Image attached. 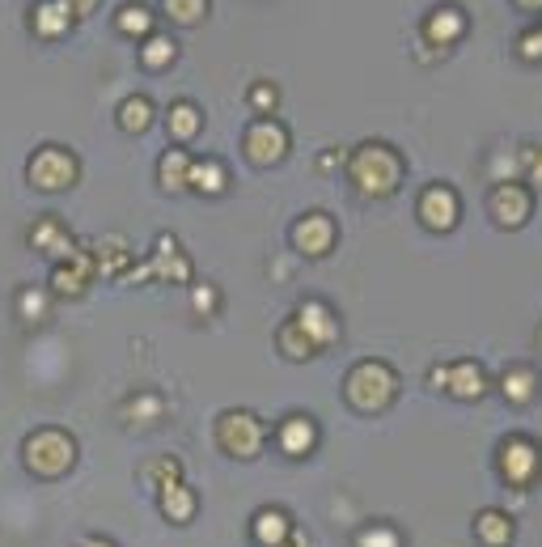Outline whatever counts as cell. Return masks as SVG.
<instances>
[{"label": "cell", "mask_w": 542, "mask_h": 547, "mask_svg": "<svg viewBox=\"0 0 542 547\" xmlns=\"http://www.w3.org/2000/svg\"><path fill=\"white\" fill-rule=\"evenodd\" d=\"M420 221L428 229H437V234H445V229H454L458 225V196L449 187H428L424 196H420Z\"/></svg>", "instance_id": "obj_11"}, {"label": "cell", "mask_w": 542, "mask_h": 547, "mask_svg": "<svg viewBox=\"0 0 542 547\" xmlns=\"http://www.w3.org/2000/svg\"><path fill=\"white\" fill-rule=\"evenodd\" d=\"M187 187L204 191V196H221V191L229 187L225 166L216 162V157H204V162H191V179H187Z\"/></svg>", "instance_id": "obj_22"}, {"label": "cell", "mask_w": 542, "mask_h": 547, "mask_svg": "<svg viewBox=\"0 0 542 547\" xmlns=\"http://www.w3.org/2000/svg\"><path fill=\"white\" fill-rule=\"evenodd\" d=\"M293 323H297L305 335H310L314 348H331V344L339 340V319H335V314L322 306V302H301Z\"/></svg>", "instance_id": "obj_10"}, {"label": "cell", "mask_w": 542, "mask_h": 547, "mask_svg": "<svg viewBox=\"0 0 542 547\" xmlns=\"http://www.w3.org/2000/svg\"><path fill=\"white\" fill-rule=\"evenodd\" d=\"M157 505H161V514H166V522L174 526H187L195 518V509H200V497L191 492L187 480H178V484H166V488H157Z\"/></svg>", "instance_id": "obj_13"}, {"label": "cell", "mask_w": 542, "mask_h": 547, "mask_svg": "<svg viewBox=\"0 0 542 547\" xmlns=\"http://www.w3.org/2000/svg\"><path fill=\"white\" fill-rule=\"evenodd\" d=\"M98 268H94V259L89 255H68L64 263H56V276H51V289L56 293H64V297H77V293H85V285H89V276H94Z\"/></svg>", "instance_id": "obj_14"}, {"label": "cell", "mask_w": 542, "mask_h": 547, "mask_svg": "<svg viewBox=\"0 0 542 547\" xmlns=\"http://www.w3.org/2000/svg\"><path fill=\"white\" fill-rule=\"evenodd\" d=\"M276 446H280L288 458H305V454H314V446H318V425H314L310 416H301V412L284 416L280 425H276Z\"/></svg>", "instance_id": "obj_9"}, {"label": "cell", "mask_w": 542, "mask_h": 547, "mask_svg": "<svg viewBox=\"0 0 542 547\" xmlns=\"http://www.w3.org/2000/svg\"><path fill=\"white\" fill-rule=\"evenodd\" d=\"M174 56H178V47H174L170 39H161V34H157V39H149V43H144V51H140L144 68H166Z\"/></svg>", "instance_id": "obj_29"}, {"label": "cell", "mask_w": 542, "mask_h": 547, "mask_svg": "<svg viewBox=\"0 0 542 547\" xmlns=\"http://www.w3.org/2000/svg\"><path fill=\"white\" fill-rule=\"evenodd\" d=\"M250 535L259 547H284V539L293 535V518L284 509H259L255 522H250Z\"/></svg>", "instance_id": "obj_16"}, {"label": "cell", "mask_w": 542, "mask_h": 547, "mask_svg": "<svg viewBox=\"0 0 542 547\" xmlns=\"http://www.w3.org/2000/svg\"><path fill=\"white\" fill-rule=\"evenodd\" d=\"M77 547H115L111 539H102V535H89V539H81Z\"/></svg>", "instance_id": "obj_39"}, {"label": "cell", "mask_w": 542, "mask_h": 547, "mask_svg": "<svg viewBox=\"0 0 542 547\" xmlns=\"http://www.w3.org/2000/svg\"><path fill=\"white\" fill-rule=\"evenodd\" d=\"M521 56H526V60H542V30L526 34V43H521Z\"/></svg>", "instance_id": "obj_36"}, {"label": "cell", "mask_w": 542, "mask_h": 547, "mask_svg": "<svg viewBox=\"0 0 542 547\" xmlns=\"http://www.w3.org/2000/svg\"><path fill=\"white\" fill-rule=\"evenodd\" d=\"M500 391L509 403H530L538 395V374L526 365H513V369H504V378H500Z\"/></svg>", "instance_id": "obj_21"}, {"label": "cell", "mask_w": 542, "mask_h": 547, "mask_svg": "<svg viewBox=\"0 0 542 547\" xmlns=\"http://www.w3.org/2000/svg\"><path fill=\"white\" fill-rule=\"evenodd\" d=\"M284 547H310V539H305V531H301V526H293V535L284 539Z\"/></svg>", "instance_id": "obj_38"}, {"label": "cell", "mask_w": 542, "mask_h": 547, "mask_svg": "<svg viewBox=\"0 0 542 547\" xmlns=\"http://www.w3.org/2000/svg\"><path fill=\"white\" fill-rule=\"evenodd\" d=\"M216 302H221V293L212 285H195V310L200 314H216Z\"/></svg>", "instance_id": "obj_35"}, {"label": "cell", "mask_w": 542, "mask_h": 547, "mask_svg": "<svg viewBox=\"0 0 542 547\" xmlns=\"http://www.w3.org/2000/svg\"><path fill=\"white\" fill-rule=\"evenodd\" d=\"M242 153H246L255 166H276L280 157L288 153V132L280 128V123L259 119L255 128L246 132V140H242Z\"/></svg>", "instance_id": "obj_7"}, {"label": "cell", "mask_w": 542, "mask_h": 547, "mask_svg": "<svg viewBox=\"0 0 542 547\" xmlns=\"http://www.w3.org/2000/svg\"><path fill=\"white\" fill-rule=\"evenodd\" d=\"M348 174L360 196H390L394 187L403 183V162L399 153L390 145H360L352 157H348Z\"/></svg>", "instance_id": "obj_2"}, {"label": "cell", "mask_w": 542, "mask_h": 547, "mask_svg": "<svg viewBox=\"0 0 542 547\" xmlns=\"http://www.w3.org/2000/svg\"><path fill=\"white\" fill-rule=\"evenodd\" d=\"M157 174H161V187L166 191H178V187H187V179H191V157L183 153V149H170L166 157H161V166H157Z\"/></svg>", "instance_id": "obj_23"}, {"label": "cell", "mask_w": 542, "mask_h": 547, "mask_svg": "<svg viewBox=\"0 0 542 547\" xmlns=\"http://www.w3.org/2000/svg\"><path fill=\"white\" fill-rule=\"evenodd\" d=\"M475 539L487 547H509L513 543V518L504 509H483L475 518Z\"/></svg>", "instance_id": "obj_18"}, {"label": "cell", "mask_w": 542, "mask_h": 547, "mask_svg": "<svg viewBox=\"0 0 542 547\" xmlns=\"http://www.w3.org/2000/svg\"><path fill=\"white\" fill-rule=\"evenodd\" d=\"M521 9H542V0H517Z\"/></svg>", "instance_id": "obj_40"}, {"label": "cell", "mask_w": 542, "mask_h": 547, "mask_svg": "<svg viewBox=\"0 0 542 547\" xmlns=\"http://www.w3.org/2000/svg\"><path fill=\"white\" fill-rule=\"evenodd\" d=\"M492 217H496V225H504V229L526 225V217H530V196H526V187L500 183V187L492 191Z\"/></svg>", "instance_id": "obj_12"}, {"label": "cell", "mask_w": 542, "mask_h": 547, "mask_svg": "<svg viewBox=\"0 0 542 547\" xmlns=\"http://www.w3.org/2000/svg\"><path fill=\"white\" fill-rule=\"evenodd\" d=\"M250 102H255L259 115H271V111H276V90H271V85L263 81V85H255V90H250Z\"/></svg>", "instance_id": "obj_34"}, {"label": "cell", "mask_w": 542, "mask_h": 547, "mask_svg": "<svg viewBox=\"0 0 542 547\" xmlns=\"http://www.w3.org/2000/svg\"><path fill=\"white\" fill-rule=\"evenodd\" d=\"M263 437H267V425L255 412L233 408V412H225L221 420H216V441H221V450L229 458H259Z\"/></svg>", "instance_id": "obj_4"}, {"label": "cell", "mask_w": 542, "mask_h": 547, "mask_svg": "<svg viewBox=\"0 0 542 547\" xmlns=\"http://www.w3.org/2000/svg\"><path fill=\"white\" fill-rule=\"evenodd\" d=\"M462 30H466V17H462L458 9H449V5L437 9V13H432L428 22H424V34H428L432 43H441V47H449L454 39H462Z\"/></svg>", "instance_id": "obj_20"}, {"label": "cell", "mask_w": 542, "mask_h": 547, "mask_svg": "<svg viewBox=\"0 0 542 547\" xmlns=\"http://www.w3.org/2000/svg\"><path fill=\"white\" fill-rule=\"evenodd\" d=\"M394 395H399V378H394V369L386 361H360L352 365L348 382H343V399L356 412H382L390 408Z\"/></svg>", "instance_id": "obj_3"}, {"label": "cell", "mask_w": 542, "mask_h": 547, "mask_svg": "<svg viewBox=\"0 0 542 547\" xmlns=\"http://www.w3.org/2000/svg\"><path fill=\"white\" fill-rule=\"evenodd\" d=\"M149 26H153V17H149V9H140V5H132V9L119 13V30H123V34H144Z\"/></svg>", "instance_id": "obj_32"}, {"label": "cell", "mask_w": 542, "mask_h": 547, "mask_svg": "<svg viewBox=\"0 0 542 547\" xmlns=\"http://www.w3.org/2000/svg\"><path fill=\"white\" fill-rule=\"evenodd\" d=\"M77 157H72L68 149L60 145H43L39 153L30 157V183L39 191H68L72 183H77Z\"/></svg>", "instance_id": "obj_6"}, {"label": "cell", "mask_w": 542, "mask_h": 547, "mask_svg": "<svg viewBox=\"0 0 542 547\" xmlns=\"http://www.w3.org/2000/svg\"><path fill=\"white\" fill-rule=\"evenodd\" d=\"M60 5H64L68 13H81V17H85V13H94L98 0H60Z\"/></svg>", "instance_id": "obj_37"}, {"label": "cell", "mask_w": 542, "mask_h": 547, "mask_svg": "<svg viewBox=\"0 0 542 547\" xmlns=\"http://www.w3.org/2000/svg\"><path fill=\"white\" fill-rule=\"evenodd\" d=\"M17 310H22L26 323L47 319V297H43V289H22V293H17Z\"/></svg>", "instance_id": "obj_30"}, {"label": "cell", "mask_w": 542, "mask_h": 547, "mask_svg": "<svg viewBox=\"0 0 542 547\" xmlns=\"http://www.w3.org/2000/svg\"><path fill=\"white\" fill-rule=\"evenodd\" d=\"M149 123H153V102L149 98H128V102H123V107H119V128L123 132H149Z\"/></svg>", "instance_id": "obj_24"}, {"label": "cell", "mask_w": 542, "mask_h": 547, "mask_svg": "<svg viewBox=\"0 0 542 547\" xmlns=\"http://www.w3.org/2000/svg\"><path fill=\"white\" fill-rule=\"evenodd\" d=\"M496 467L504 475V484H513V488L534 484L538 471H542L538 441H530V437H504L500 441V454H496Z\"/></svg>", "instance_id": "obj_5"}, {"label": "cell", "mask_w": 542, "mask_h": 547, "mask_svg": "<svg viewBox=\"0 0 542 547\" xmlns=\"http://www.w3.org/2000/svg\"><path fill=\"white\" fill-rule=\"evenodd\" d=\"M30 246L34 251H47V255H77V246H72V238H68V229L56 221V217H43V221H34V229H30Z\"/></svg>", "instance_id": "obj_17"}, {"label": "cell", "mask_w": 542, "mask_h": 547, "mask_svg": "<svg viewBox=\"0 0 542 547\" xmlns=\"http://www.w3.org/2000/svg\"><path fill=\"white\" fill-rule=\"evenodd\" d=\"M166 13L174 17V22L191 26V22H200V17L208 13V0H166Z\"/></svg>", "instance_id": "obj_31"}, {"label": "cell", "mask_w": 542, "mask_h": 547, "mask_svg": "<svg viewBox=\"0 0 542 547\" xmlns=\"http://www.w3.org/2000/svg\"><path fill=\"white\" fill-rule=\"evenodd\" d=\"M22 463L30 475H39V480H60V475L72 471L77 463V437L64 433V429H34L22 446Z\"/></svg>", "instance_id": "obj_1"}, {"label": "cell", "mask_w": 542, "mask_h": 547, "mask_svg": "<svg viewBox=\"0 0 542 547\" xmlns=\"http://www.w3.org/2000/svg\"><path fill=\"white\" fill-rule=\"evenodd\" d=\"M356 547H403V535L394 531V526H386V522H373V526H365V531L356 535Z\"/></svg>", "instance_id": "obj_28"}, {"label": "cell", "mask_w": 542, "mask_h": 547, "mask_svg": "<svg viewBox=\"0 0 542 547\" xmlns=\"http://www.w3.org/2000/svg\"><path fill=\"white\" fill-rule=\"evenodd\" d=\"M293 246L301 255L310 259H322L335 246V221L327 213H305L297 225H293Z\"/></svg>", "instance_id": "obj_8"}, {"label": "cell", "mask_w": 542, "mask_h": 547, "mask_svg": "<svg viewBox=\"0 0 542 547\" xmlns=\"http://www.w3.org/2000/svg\"><path fill=\"white\" fill-rule=\"evenodd\" d=\"M144 480H153L157 488H166V484H178V480H183V463H178V458H153V463H144Z\"/></svg>", "instance_id": "obj_27"}, {"label": "cell", "mask_w": 542, "mask_h": 547, "mask_svg": "<svg viewBox=\"0 0 542 547\" xmlns=\"http://www.w3.org/2000/svg\"><path fill=\"white\" fill-rule=\"evenodd\" d=\"M276 340H280V352H284V357H293V361H310L314 357V344H310V335H305L293 319H288L284 327H280V335H276Z\"/></svg>", "instance_id": "obj_25"}, {"label": "cell", "mask_w": 542, "mask_h": 547, "mask_svg": "<svg viewBox=\"0 0 542 547\" xmlns=\"http://www.w3.org/2000/svg\"><path fill=\"white\" fill-rule=\"evenodd\" d=\"M128 420H157L161 416V399L157 395H140V399H132L128 403V412H123Z\"/></svg>", "instance_id": "obj_33"}, {"label": "cell", "mask_w": 542, "mask_h": 547, "mask_svg": "<svg viewBox=\"0 0 542 547\" xmlns=\"http://www.w3.org/2000/svg\"><path fill=\"white\" fill-rule=\"evenodd\" d=\"M445 391L454 395V399H483L487 395V374H483V365L479 361H458V365H449V378H445Z\"/></svg>", "instance_id": "obj_15"}, {"label": "cell", "mask_w": 542, "mask_h": 547, "mask_svg": "<svg viewBox=\"0 0 542 547\" xmlns=\"http://www.w3.org/2000/svg\"><path fill=\"white\" fill-rule=\"evenodd\" d=\"M195 132H200V111H195L191 102H174L170 107V136L183 145V140H191Z\"/></svg>", "instance_id": "obj_26"}, {"label": "cell", "mask_w": 542, "mask_h": 547, "mask_svg": "<svg viewBox=\"0 0 542 547\" xmlns=\"http://www.w3.org/2000/svg\"><path fill=\"white\" fill-rule=\"evenodd\" d=\"M68 22H72V13L60 5V0H43V5L30 13V26H34V34H43V39H60L68 30Z\"/></svg>", "instance_id": "obj_19"}]
</instances>
